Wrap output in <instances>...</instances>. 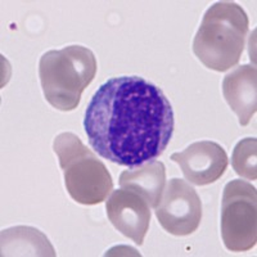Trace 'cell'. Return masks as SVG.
I'll return each instance as SVG.
<instances>
[{
	"instance_id": "obj_1",
	"label": "cell",
	"mask_w": 257,
	"mask_h": 257,
	"mask_svg": "<svg viewBox=\"0 0 257 257\" xmlns=\"http://www.w3.org/2000/svg\"><path fill=\"white\" fill-rule=\"evenodd\" d=\"M84 128L100 157L133 167L165 152L174 134V109L164 91L144 77H112L91 96Z\"/></svg>"
},
{
	"instance_id": "obj_2",
	"label": "cell",
	"mask_w": 257,
	"mask_h": 257,
	"mask_svg": "<svg viewBox=\"0 0 257 257\" xmlns=\"http://www.w3.org/2000/svg\"><path fill=\"white\" fill-rule=\"evenodd\" d=\"M248 26V16L242 7L234 2H217L203 16L193 40V52L210 70H230L242 57Z\"/></svg>"
},
{
	"instance_id": "obj_3",
	"label": "cell",
	"mask_w": 257,
	"mask_h": 257,
	"mask_svg": "<svg viewBox=\"0 0 257 257\" xmlns=\"http://www.w3.org/2000/svg\"><path fill=\"white\" fill-rule=\"evenodd\" d=\"M96 59L82 45L44 53L39 63V77L45 99L59 111L77 108L81 94L94 80Z\"/></svg>"
},
{
	"instance_id": "obj_4",
	"label": "cell",
	"mask_w": 257,
	"mask_h": 257,
	"mask_svg": "<svg viewBox=\"0 0 257 257\" xmlns=\"http://www.w3.org/2000/svg\"><path fill=\"white\" fill-rule=\"evenodd\" d=\"M53 151L63 171L64 187L73 201L86 206L107 201L113 188L111 174L77 135L73 133L57 135Z\"/></svg>"
},
{
	"instance_id": "obj_5",
	"label": "cell",
	"mask_w": 257,
	"mask_h": 257,
	"mask_svg": "<svg viewBox=\"0 0 257 257\" xmlns=\"http://www.w3.org/2000/svg\"><path fill=\"white\" fill-rule=\"evenodd\" d=\"M221 238L226 249L245 252L257 242V192L245 180L225 185L221 202Z\"/></svg>"
},
{
	"instance_id": "obj_6",
	"label": "cell",
	"mask_w": 257,
	"mask_h": 257,
	"mask_svg": "<svg viewBox=\"0 0 257 257\" xmlns=\"http://www.w3.org/2000/svg\"><path fill=\"white\" fill-rule=\"evenodd\" d=\"M156 216L167 233L184 237L194 233L202 220V203L196 189L185 180L174 178L166 184Z\"/></svg>"
},
{
	"instance_id": "obj_7",
	"label": "cell",
	"mask_w": 257,
	"mask_h": 257,
	"mask_svg": "<svg viewBox=\"0 0 257 257\" xmlns=\"http://www.w3.org/2000/svg\"><path fill=\"white\" fill-rule=\"evenodd\" d=\"M190 184L208 185L219 180L228 167L229 160L219 143L201 141L188 146L183 152L171 155Z\"/></svg>"
},
{
	"instance_id": "obj_8",
	"label": "cell",
	"mask_w": 257,
	"mask_h": 257,
	"mask_svg": "<svg viewBox=\"0 0 257 257\" xmlns=\"http://www.w3.org/2000/svg\"><path fill=\"white\" fill-rule=\"evenodd\" d=\"M105 210L117 230L137 244H143L151 222V207L143 197L122 188L113 190L105 202Z\"/></svg>"
},
{
	"instance_id": "obj_9",
	"label": "cell",
	"mask_w": 257,
	"mask_h": 257,
	"mask_svg": "<svg viewBox=\"0 0 257 257\" xmlns=\"http://www.w3.org/2000/svg\"><path fill=\"white\" fill-rule=\"evenodd\" d=\"M222 94L237 114L240 126H247L257 111V70L251 64L234 68L222 80Z\"/></svg>"
},
{
	"instance_id": "obj_10",
	"label": "cell",
	"mask_w": 257,
	"mask_h": 257,
	"mask_svg": "<svg viewBox=\"0 0 257 257\" xmlns=\"http://www.w3.org/2000/svg\"><path fill=\"white\" fill-rule=\"evenodd\" d=\"M118 183L122 189L137 193L148 202L149 207L156 208L160 205L166 187V167L161 161H147L123 170Z\"/></svg>"
},
{
	"instance_id": "obj_11",
	"label": "cell",
	"mask_w": 257,
	"mask_h": 257,
	"mask_svg": "<svg viewBox=\"0 0 257 257\" xmlns=\"http://www.w3.org/2000/svg\"><path fill=\"white\" fill-rule=\"evenodd\" d=\"M2 256H56L44 233L31 226H13L2 231Z\"/></svg>"
},
{
	"instance_id": "obj_12",
	"label": "cell",
	"mask_w": 257,
	"mask_h": 257,
	"mask_svg": "<svg viewBox=\"0 0 257 257\" xmlns=\"http://www.w3.org/2000/svg\"><path fill=\"white\" fill-rule=\"evenodd\" d=\"M257 141L256 138H244L234 147L231 166L234 171L247 180L257 179Z\"/></svg>"
}]
</instances>
